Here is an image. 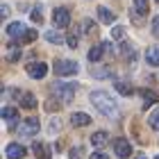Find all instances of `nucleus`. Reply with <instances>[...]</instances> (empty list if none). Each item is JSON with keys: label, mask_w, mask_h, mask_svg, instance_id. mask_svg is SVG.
Listing matches in <instances>:
<instances>
[{"label": "nucleus", "mask_w": 159, "mask_h": 159, "mask_svg": "<svg viewBox=\"0 0 159 159\" xmlns=\"http://www.w3.org/2000/svg\"><path fill=\"white\" fill-rule=\"evenodd\" d=\"M7 159H23L25 157V146H20V143H9V146H7Z\"/></svg>", "instance_id": "9"}, {"label": "nucleus", "mask_w": 159, "mask_h": 159, "mask_svg": "<svg viewBox=\"0 0 159 159\" xmlns=\"http://www.w3.org/2000/svg\"><path fill=\"white\" fill-rule=\"evenodd\" d=\"M32 150H34V155H37L39 159H50V157H52V155H50V148L46 146V143H34Z\"/></svg>", "instance_id": "16"}, {"label": "nucleus", "mask_w": 159, "mask_h": 159, "mask_svg": "<svg viewBox=\"0 0 159 159\" xmlns=\"http://www.w3.org/2000/svg\"><path fill=\"white\" fill-rule=\"evenodd\" d=\"M89 123H91V116L84 114V111H75L73 116H70V125L73 127H84V125H89Z\"/></svg>", "instance_id": "11"}, {"label": "nucleus", "mask_w": 159, "mask_h": 159, "mask_svg": "<svg viewBox=\"0 0 159 159\" xmlns=\"http://www.w3.org/2000/svg\"><path fill=\"white\" fill-rule=\"evenodd\" d=\"M32 20H34V23H41V20H43V16H41V9H39V7L32 11Z\"/></svg>", "instance_id": "27"}, {"label": "nucleus", "mask_w": 159, "mask_h": 159, "mask_svg": "<svg viewBox=\"0 0 159 159\" xmlns=\"http://www.w3.org/2000/svg\"><path fill=\"white\" fill-rule=\"evenodd\" d=\"M116 89L123 93V96H132V93H134V89H132V86H129V84H125V82H120V80H116Z\"/></svg>", "instance_id": "23"}, {"label": "nucleus", "mask_w": 159, "mask_h": 159, "mask_svg": "<svg viewBox=\"0 0 159 159\" xmlns=\"http://www.w3.org/2000/svg\"><path fill=\"white\" fill-rule=\"evenodd\" d=\"M91 102L93 107L102 114V116L107 118H118V105H116V100H114L107 91H91Z\"/></svg>", "instance_id": "1"}, {"label": "nucleus", "mask_w": 159, "mask_h": 159, "mask_svg": "<svg viewBox=\"0 0 159 159\" xmlns=\"http://www.w3.org/2000/svg\"><path fill=\"white\" fill-rule=\"evenodd\" d=\"M39 127H41V123H39L37 116H27L18 123V134L20 136H34L39 132Z\"/></svg>", "instance_id": "4"}, {"label": "nucleus", "mask_w": 159, "mask_h": 159, "mask_svg": "<svg viewBox=\"0 0 159 159\" xmlns=\"http://www.w3.org/2000/svg\"><path fill=\"white\" fill-rule=\"evenodd\" d=\"M111 37H114V39H120V37H123V27H114Z\"/></svg>", "instance_id": "32"}, {"label": "nucleus", "mask_w": 159, "mask_h": 159, "mask_svg": "<svg viewBox=\"0 0 159 159\" xmlns=\"http://www.w3.org/2000/svg\"><path fill=\"white\" fill-rule=\"evenodd\" d=\"M114 152H116L118 157H129V155H132L129 141L127 139H116V141H114Z\"/></svg>", "instance_id": "7"}, {"label": "nucleus", "mask_w": 159, "mask_h": 159, "mask_svg": "<svg viewBox=\"0 0 159 159\" xmlns=\"http://www.w3.org/2000/svg\"><path fill=\"white\" fill-rule=\"evenodd\" d=\"M120 50H123V55H125V57H127V55H129V57H134V46H132V43H127V41H125V43L120 46Z\"/></svg>", "instance_id": "26"}, {"label": "nucleus", "mask_w": 159, "mask_h": 159, "mask_svg": "<svg viewBox=\"0 0 159 159\" xmlns=\"http://www.w3.org/2000/svg\"><path fill=\"white\" fill-rule=\"evenodd\" d=\"M141 96H143V107H146V109H148L150 105L159 102V96H157L155 91H146V89H143V91H141Z\"/></svg>", "instance_id": "17"}, {"label": "nucleus", "mask_w": 159, "mask_h": 159, "mask_svg": "<svg viewBox=\"0 0 159 159\" xmlns=\"http://www.w3.org/2000/svg\"><path fill=\"white\" fill-rule=\"evenodd\" d=\"M98 18L102 20L105 25H111L114 20H116V14H114V11H109L107 7H98Z\"/></svg>", "instance_id": "12"}, {"label": "nucleus", "mask_w": 159, "mask_h": 159, "mask_svg": "<svg viewBox=\"0 0 159 159\" xmlns=\"http://www.w3.org/2000/svg\"><path fill=\"white\" fill-rule=\"evenodd\" d=\"M134 9L139 11V14H143V16H146V14H148V9H150L148 0H134Z\"/></svg>", "instance_id": "21"}, {"label": "nucleus", "mask_w": 159, "mask_h": 159, "mask_svg": "<svg viewBox=\"0 0 159 159\" xmlns=\"http://www.w3.org/2000/svg\"><path fill=\"white\" fill-rule=\"evenodd\" d=\"M82 32L84 34H93V32H96V23H93L91 18H86L84 23H82Z\"/></svg>", "instance_id": "24"}, {"label": "nucleus", "mask_w": 159, "mask_h": 159, "mask_svg": "<svg viewBox=\"0 0 159 159\" xmlns=\"http://www.w3.org/2000/svg\"><path fill=\"white\" fill-rule=\"evenodd\" d=\"M0 114H2V118L7 123H14L18 118V109H16V107H2V111H0Z\"/></svg>", "instance_id": "18"}, {"label": "nucleus", "mask_w": 159, "mask_h": 159, "mask_svg": "<svg viewBox=\"0 0 159 159\" xmlns=\"http://www.w3.org/2000/svg\"><path fill=\"white\" fill-rule=\"evenodd\" d=\"M105 43H98V46H93L91 50H89V61H93V64H96V61H100V59H102V52H105Z\"/></svg>", "instance_id": "15"}, {"label": "nucleus", "mask_w": 159, "mask_h": 159, "mask_svg": "<svg viewBox=\"0 0 159 159\" xmlns=\"http://www.w3.org/2000/svg\"><path fill=\"white\" fill-rule=\"evenodd\" d=\"M34 39H37V30H27L23 37H20V41H18V43H32Z\"/></svg>", "instance_id": "25"}, {"label": "nucleus", "mask_w": 159, "mask_h": 159, "mask_svg": "<svg viewBox=\"0 0 159 159\" xmlns=\"http://www.w3.org/2000/svg\"><path fill=\"white\" fill-rule=\"evenodd\" d=\"M16 96H18L20 107H25V109H34V107H37V98H34L30 91H20V93H16Z\"/></svg>", "instance_id": "10"}, {"label": "nucleus", "mask_w": 159, "mask_h": 159, "mask_svg": "<svg viewBox=\"0 0 159 159\" xmlns=\"http://www.w3.org/2000/svg\"><path fill=\"white\" fill-rule=\"evenodd\" d=\"M52 70H55V75L66 77V75H75L80 66H77V61H70V59H57L52 64Z\"/></svg>", "instance_id": "3"}, {"label": "nucleus", "mask_w": 159, "mask_h": 159, "mask_svg": "<svg viewBox=\"0 0 159 159\" xmlns=\"http://www.w3.org/2000/svg\"><path fill=\"white\" fill-rule=\"evenodd\" d=\"M75 89H77V86H75V84H70V82H55V84H52L55 96H57V98H61L64 102H70V100L75 98Z\"/></svg>", "instance_id": "2"}, {"label": "nucleus", "mask_w": 159, "mask_h": 159, "mask_svg": "<svg viewBox=\"0 0 159 159\" xmlns=\"http://www.w3.org/2000/svg\"><path fill=\"white\" fill-rule=\"evenodd\" d=\"M107 141H109V134L102 132V129H98V132H93V134H91V143H93L96 148H102Z\"/></svg>", "instance_id": "13"}, {"label": "nucleus", "mask_w": 159, "mask_h": 159, "mask_svg": "<svg viewBox=\"0 0 159 159\" xmlns=\"http://www.w3.org/2000/svg\"><path fill=\"white\" fill-rule=\"evenodd\" d=\"M157 2H159V0H157Z\"/></svg>", "instance_id": "37"}, {"label": "nucleus", "mask_w": 159, "mask_h": 159, "mask_svg": "<svg viewBox=\"0 0 159 159\" xmlns=\"http://www.w3.org/2000/svg\"><path fill=\"white\" fill-rule=\"evenodd\" d=\"M80 152H82L80 148H73V150L68 152V159H82V155H80Z\"/></svg>", "instance_id": "29"}, {"label": "nucleus", "mask_w": 159, "mask_h": 159, "mask_svg": "<svg viewBox=\"0 0 159 159\" xmlns=\"http://www.w3.org/2000/svg\"><path fill=\"white\" fill-rule=\"evenodd\" d=\"M52 23L57 27H68L70 25V11L66 9V7H57V9L52 11Z\"/></svg>", "instance_id": "5"}, {"label": "nucleus", "mask_w": 159, "mask_h": 159, "mask_svg": "<svg viewBox=\"0 0 159 159\" xmlns=\"http://www.w3.org/2000/svg\"><path fill=\"white\" fill-rule=\"evenodd\" d=\"M152 34L159 37V16H155V20H152Z\"/></svg>", "instance_id": "31"}, {"label": "nucleus", "mask_w": 159, "mask_h": 159, "mask_svg": "<svg viewBox=\"0 0 159 159\" xmlns=\"http://www.w3.org/2000/svg\"><path fill=\"white\" fill-rule=\"evenodd\" d=\"M27 75H30L32 80H43L46 77V73H48V66L43 61H32V64H27Z\"/></svg>", "instance_id": "6"}, {"label": "nucleus", "mask_w": 159, "mask_h": 159, "mask_svg": "<svg viewBox=\"0 0 159 159\" xmlns=\"http://www.w3.org/2000/svg\"><path fill=\"white\" fill-rule=\"evenodd\" d=\"M46 107H48V111H52V109H59V105H57V102H52V100H50V102H48Z\"/></svg>", "instance_id": "34"}, {"label": "nucleus", "mask_w": 159, "mask_h": 159, "mask_svg": "<svg viewBox=\"0 0 159 159\" xmlns=\"http://www.w3.org/2000/svg\"><path fill=\"white\" fill-rule=\"evenodd\" d=\"M148 123H150V127H152V129H157V132H159V109H152V111H150Z\"/></svg>", "instance_id": "20"}, {"label": "nucleus", "mask_w": 159, "mask_h": 159, "mask_svg": "<svg viewBox=\"0 0 159 159\" xmlns=\"http://www.w3.org/2000/svg\"><path fill=\"white\" fill-rule=\"evenodd\" d=\"M146 61L150 66H159V46H150L146 50Z\"/></svg>", "instance_id": "14"}, {"label": "nucleus", "mask_w": 159, "mask_h": 159, "mask_svg": "<svg viewBox=\"0 0 159 159\" xmlns=\"http://www.w3.org/2000/svg\"><path fill=\"white\" fill-rule=\"evenodd\" d=\"M27 32V27L20 23V20H16V23H9L7 25V34H9L11 39H16V41H20V37Z\"/></svg>", "instance_id": "8"}, {"label": "nucleus", "mask_w": 159, "mask_h": 159, "mask_svg": "<svg viewBox=\"0 0 159 159\" xmlns=\"http://www.w3.org/2000/svg\"><path fill=\"white\" fill-rule=\"evenodd\" d=\"M50 129H52V132H57V129H59V120H57V118L50 120Z\"/></svg>", "instance_id": "33"}, {"label": "nucleus", "mask_w": 159, "mask_h": 159, "mask_svg": "<svg viewBox=\"0 0 159 159\" xmlns=\"http://www.w3.org/2000/svg\"><path fill=\"white\" fill-rule=\"evenodd\" d=\"M7 59L9 61H18L20 59V48L16 46V43H11V46L7 48Z\"/></svg>", "instance_id": "19"}, {"label": "nucleus", "mask_w": 159, "mask_h": 159, "mask_svg": "<svg viewBox=\"0 0 159 159\" xmlns=\"http://www.w3.org/2000/svg\"><path fill=\"white\" fill-rule=\"evenodd\" d=\"M139 159H148V157H146V155H141V157H139Z\"/></svg>", "instance_id": "35"}, {"label": "nucleus", "mask_w": 159, "mask_h": 159, "mask_svg": "<svg viewBox=\"0 0 159 159\" xmlns=\"http://www.w3.org/2000/svg\"><path fill=\"white\" fill-rule=\"evenodd\" d=\"M155 159H159V157H155Z\"/></svg>", "instance_id": "36"}, {"label": "nucleus", "mask_w": 159, "mask_h": 159, "mask_svg": "<svg viewBox=\"0 0 159 159\" xmlns=\"http://www.w3.org/2000/svg\"><path fill=\"white\" fill-rule=\"evenodd\" d=\"M66 43H68V48H77V37H75V34H68Z\"/></svg>", "instance_id": "28"}, {"label": "nucleus", "mask_w": 159, "mask_h": 159, "mask_svg": "<svg viewBox=\"0 0 159 159\" xmlns=\"http://www.w3.org/2000/svg\"><path fill=\"white\" fill-rule=\"evenodd\" d=\"M91 159H109V152H91Z\"/></svg>", "instance_id": "30"}, {"label": "nucleus", "mask_w": 159, "mask_h": 159, "mask_svg": "<svg viewBox=\"0 0 159 159\" xmlns=\"http://www.w3.org/2000/svg\"><path fill=\"white\" fill-rule=\"evenodd\" d=\"M46 41H50V43H55V46H57V43H61V41H64V37H61L59 32L50 30V32H46Z\"/></svg>", "instance_id": "22"}]
</instances>
